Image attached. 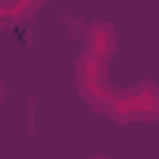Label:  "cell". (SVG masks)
<instances>
[{
    "label": "cell",
    "instance_id": "cell-1",
    "mask_svg": "<svg viewBox=\"0 0 159 159\" xmlns=\"http://www.w3.org/2000/svg\"><path fill=\"white\" fill-rule=\"evenodd\" d=\"M104 107L111 111L115 122H152L159 115V100H156V85H141L133 93L122 96H107Z\"/></svg>",
    "mask_w": 159,
    "mask_h": 159
},
{
    "label": "cell",
    "instance_id": "cell-2",
    "mask_svg": "<svg viewBox=\"0 0 159 159\" xmlns=\"http://www.w3.org/2000/svg\"><path fill=\"white\" fill-rule=\"evenodd\" d=\"M104 67H107V59H96V56H89V52H81L78 67H74V85H78V93L89 104H96V107H104V100H107Z\"/></svg>",
    "mask_w": 159,
    "mask_h": 159
},
{
    "label": "cell",
    "instance_id": "cell-3",
    "mask_svg": "<svg viewBox=\"0 0 159 159\" xmlns=\"http://www.w3.org/2000/svg\"><path fill=\"white\" fill-rule=\"evenodd\" d=\"M115 48H119V41H115V30H111L107 22H93V26H89V34H85V52H89V56L111 59Z\"/></svg>",
    "mask_w": 159,
    "mask_h": 159
},
{
    "label": "cell",
    "instance_id": "cell-4",
    "mask_svg": "<svg viewBox=\"0 0 159 159\" xmlns=\"http://www.w3.org/2000/svg\"><path fill=\"white\" fill-rule=\"evenodd\" d=\"M44 0H11V15H30V11H37Z\"/></svg>",
    "mask_w": 159,
    "mask_h": 159
}]
</instances>
